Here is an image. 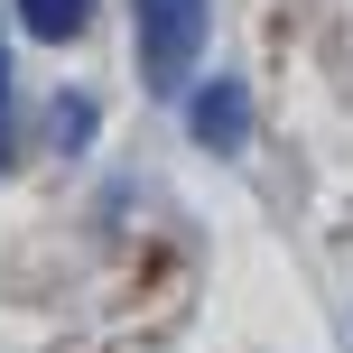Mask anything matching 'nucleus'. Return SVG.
<instances>
[{
    "mask_svg": "<svg viewBox=\"0 0 353 353\" xmlns=\"http://www.w3.org/2000/svg\"><path fill=\"white\" fill-rule=\"evenodd\" d=\"M19 28H28L37 47H74V37L93 28V0H19Z\"/></svg>",
    "mask_w": 353,
    "mask_h": 353,
    "instance_id": "3",
    "label": "nucleus"
},
{
    "mask_svg": "<svg viewBox=\"0 0 353 353\" xmlns=\"http://www.w3.org/2000/svg\"><path fill=\"white\" fill-rule=\"evenodd\" d=\"M19 159V121H10V47H0V168Z\"/></svg>",
    "mask_w": 353,
    "mask_h": 353,
    "instance_id": "5",
    "label": "nucleus"
},
{
    "mask_svg": "<svg viewBox=\"0 0 353 353\" xmlns=\"http://www.w3.org/2000/svg\"><path fill=\"white\" fill-rule=\"evenodd\" d=\"M186 130L214 149V159H232V149L251 140V84H242V74H205L195 103H186Z\"/></svg>",
    "mask_w": 353,
    "mask_h": 353,
    "instance_id": "2",
    "label": "nucleus"
},
{
    "mask_svg": "<svg viewBox=\"0 0 353 353\" xmlns=\"http://www.w3.org/2000/svg\"><path fill=\"white\" fill-rule=\"evenodd\" d=\"M130 19H140V84L186 93L195 56H205V0H130Z\"/></svg>",
    "mask_w": 353,
    "mask_h": 353,
    "instance_id": "1",
    "label": "nucleus"
},
{
    "mask_svg": "<svg viewBox=\"0 0 353 353\" xmlns=\"http://www.w3.org/2000/svg\"><path fill=\"white\" fill-rule=\"evenodd\" d=\"M84 140H93V103H84V93H56V149L74 159Z\"/></svg>",
    "mask_w": 353,
    "mask_h": 353,
    "instance_id": "4",
    "label": "nucleus"
}]
</instances>
